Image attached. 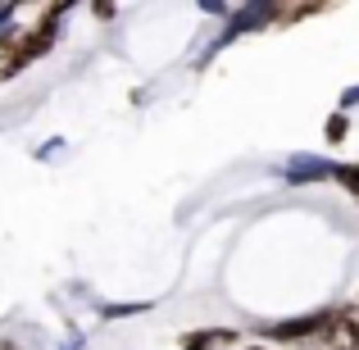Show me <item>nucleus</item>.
Listing matches in <instances>:
<instances>
[{"label": "nucleus", "mask_w": 359, "mask_h": 350, "mask_svg": "<svg viewBox=\"0 0 359 350\" xmlns=\"http://www.w3.org/2000/svg\"><path fill=\"white\" fill-rule=\"evenodd\" d=\"M337 177H341L351 191H359V168H337Z\"/></svg>", "instance_id": "obj_3"}, {"label": "nucleus", "mask_w": 359, "mask_h": 350, "mask_svg": "<svg viewBox=\"0 0 359 350\" xmlns=\"http://www.w3.org/2000/svg\"><path fill=\"white\" fill-rule=\"evenodd\" d=\"M327 337L337 342V350H359V318L346 314L341 323H327Z\"/></svg>", "instance_id": "obj_1"}, {"label": "nucleus", "mask_w": 359, "mask_h": 350, "mask_svg": "<svg viewBox=\"0 0 359 350\" xmlns=\"http://www.w3.org/2000/svg\"><path fill=\"white\" fill-rule=\"evenodd\" d=\"M255 350H259V346H255Z\"/></svg>", "instance_id": "obj_4"}, {"label": "nucleus", "mask_w": 359, "mask_h": 350, "mask_svg": "<svg viewBox=\"0 0 359 350\" xmlns=\"http://www.w3.org/2000/svg\"><path fill=\"white\" fill-rule=\"evenodd\" d=\"M341 137H346V119L337 114L332 123H327V141H341Z\"/></svg>", "instance_id": "obj_2"}]
</instances>
